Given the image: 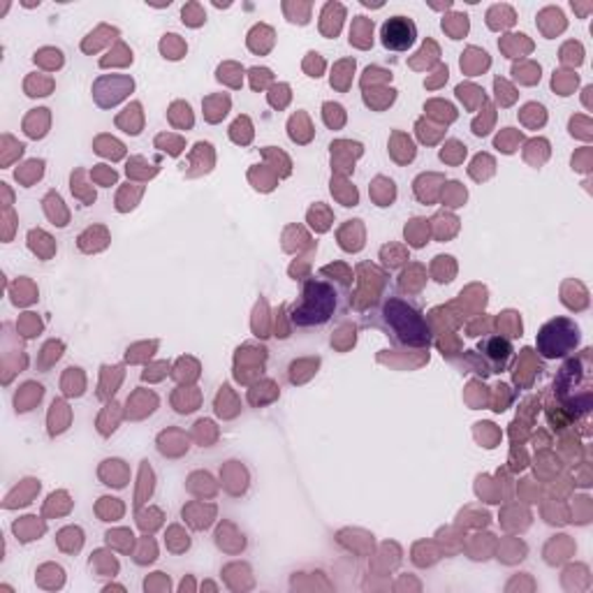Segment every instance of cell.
Listing matches in <instances>:
<instances>
[{
    "mask_svg": "<svg viewBox=\"0 0 593 593\" xmlns=\"http://www.w3.org/2000/svg\"><path fill=\"white\" fill-rule=\"evenodd\" d=\"M365 328L382 332L396 348H429L434 341L423 306L396 290L365 316Z\"/></svg>",
    "mask_w": 593,
    "mask_h": 593,
    "instance_id": "obj_1",
    "label": "cell"
},
{
    "mask_svg": "<svg viewBox=\"0 0 593 593\" xmlns=\"http://www.w3.org/2000/svg\"><path fill=\"white\" fill-rule=\"evenodd\" d=\"M348 304L351 297L346 288H341L330 278H322V274L311 276L304 281L301 295L293 304L290 322L297 330H318L346 313Z\"/></svg>",
    "mask_w": 593,
    "mask_h": 593,
    "instance_id": "obj_2",
    "label": "cell"
},
{
    "mask_svg": "<svg viewBox=\"0 0 593 593\" xmlns=\"http://www.w3.org/2000/svg\"><path fill=\"white\" fill-rule=\"evenodd\" d=\"M580 341L582 332L576 320L554 318L543 324L538 339H535V346H538V353L545 359H564L580 348Z\"/></svg>",
    "mask_w": 593,
    "mask_h": 593,
    "instance_id": "obj_3",
    "label": "cell"
},
{
    "mask_svg": "<svg viewBox=\"0 0 593 593\" xmlns=\"http://www.w3.org/2000/svg\"><path fill=\"white\" fill-rule=\"evenodd\" d=\"M477 351H481V355H483V367H481L483 376L508 371L510 365H512V359H514L512 343L508 339H503V336L483 339L481 346H477Z\"/></svg>",
    "mask_w": 593,
    "mask_h": 593,
    "instance_id": "obj_4",
    "label": "cell"
},
{
    "mask_svg": "<svg viewBox=\"0 0 593 593\" xmlns=\"http://www.w3.org/2000/svg\"><path fill=\"white\" fill-rule=\"evenodd\" d=\"M380 40L390 51H408L417 43V26L408 16H390L380 28Z\"/></svg>",
    "mask_w": 593,
    "mask_h": 593,
    "instance_id": "obj_5",
    "label": "cell"
}]
</instances>
